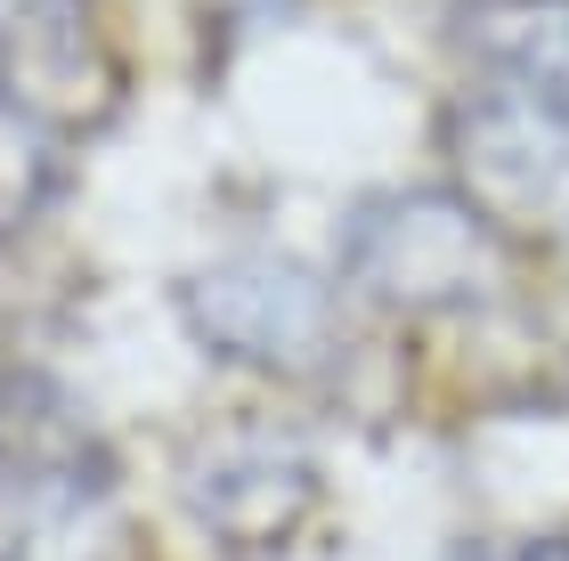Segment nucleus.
<instances>
[{
    "mask_svg": "<svg viewBox=\"0 0 569 561\" xmlns=\"http://www.w3.org/2000/svg\"><path fill=\"white\" fill-rule=\"evenodd\" d=\"M0 561H139L114 455L49 374H0Z\"/></svg>",
    "mask_w": 569,
    "mask_h": 561,
    "instance_id": "nucleus-1",
    "label": "nucleus"
},
{
    "mask_svg": "<svg viewBox=\"0 0 569 561\" xmlns=\"http://www.w3.org/2000/svg\"><path fill=\"white\" fill-rule=\"evenodd\" d=\"M179 504L196 513V529L212 545L261 561L309 529V513H318V464H309L301 431L237 415V423H212L203 440H188V455H179Z\"/></svg>",
    "mask_w": 569,
    "mask_h": 561,
    "instance_id": "nucleus-5",
    "label": "nucleus"
},
{
    "mask_svg": "<svg viewBox=\"0 0 569 561\" xmlns=\"http://www.w3.org/2000/svg\"><path fill=\"white\" fill-rule=\"evenodd\" d=\"M439 147H448V188L497 237L569 244V114L529 107L512 90H480L448 107Z\"/></svg>",
    "mask_w": 569,
    "mask_h": 561,
    "instance_id": "nucleus-4",
    "label": "nucleus"
},
{
    "mask_svg": "<svg viewBox=\"0 0 569 561\" xmlns=\"http://www.w3.org/2000/svg\"><path fill=\"white\" fill-rule=\"evenodd\" d=\"M448 33L497 90L569 114V0H463Z\"/></svg>",
    "mask_w": 569,
    "mask_h": 561,
    "instance_id": "nucleus-7",
    "label": "nucleus"
},
{
    "mask_svg": "<svg viewBox=\"0 0 569 561\" xmlns=\"http://www.w3.org/2000/svg\"><path fill=\"white\" fill-rule=\"evenodd\" d=\"M66 188V139L0 98V244H17Z\"/></svg>",
    "mask_w": 569,
    "mask_h": 561,
    "instance_id": "nucleus-8",
    "label": "nucleus"
},
{
    "mask_svg": "<svg viewBox=\"0 0 569 561\" xmlns=\"http://www.w3.org/2000/svg\"><path fill=\"white\" fill-rule=\"evenodd\" d=\"M342 285L391 318H463L505 293V237L456 188H391L350 212Z\"/></svg>",
    "mask_w": 569,
    "mask_h": 561,
    "instance_id": "nucleus-2",
    "label": "nucleus"
},
{
    "mask_svg": "<svg viewBox=\"0 0 569 561\" xmlns=\"http://www.w3.org/2000/svg\"><path fill=\"white\" fill-rule=\"evenodd\" d=\"M179 318L212 359L269 374V382H326L350 350V318L333 277L284 252H237V261H203L179 277Z\"/></svg>",
    "mask_w": 569,
    "mask_h": 561,
    "instance_id": "nucleus-3",
    "label": "nucleus"
},
{
    "mask_svg": "<svg viewBox=\"0 0 569 561\" xmlns=\"http://www.w3.org/2000/svg\"><path fill=\"white\" fill-rule=\"evenodd\" d=\"M505 561H569V538H529V545H512Z\"/></svg>",
    "mask_w": 569,
    "mask_h": 561,
    "instance_id": "nucleus-9",
    "label": "nucleus"
},
{
    "mask_svg": "<svg viewBox=\"0 0 569 561\" xmlns=\"http://www.w3.org/2000/svg\"><path fill=\"white\" fill-rule=\"evenodd\" d=\"M122 58L98 24V0H0V98L49 122L58 139H90L122 114Z\"/></svg>",
    "mask_w": 569,
    "mask_h": 561,
    "instance_id": "nucleus-6",
    "label": "nucleus"
}]
</instances>
